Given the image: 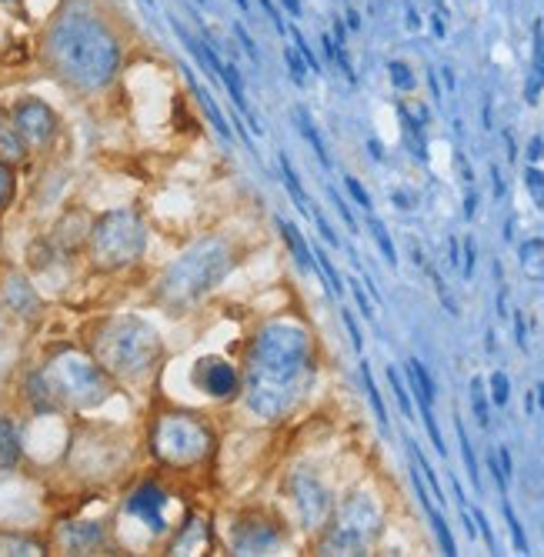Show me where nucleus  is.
Returning a JSON list of instances; mask_svg holds the SVG:
<instances>
[{"instance_id": "f257e3e1", "label": "nucleus", "mask_w": 544, "mask_h": 557, "mask_svg": "<svg viewBox=\"0 0 544 557\" xmlns=\"http://www.w3.org/2000/svg\"><path fill=\"white\" fill-rule=\"evenodd\" d=\"M40 58L67 87L94 94L114 84L124 47L114 27L94 8L84 0H67L40 34Z\"/></svg>"}, {"instance_id": "f03ea898", "label": "nucleus", "mask_w": 544, "mask_h": 557, "mask_svg": "<svg viewBox=\"0 0 544 557\" xmlns=\"http://www.w3.org/2000/svg\"><path fill=\"white\" fill-rule=\"evenodd\" d=\"M111 394L104 368L94 364L81 350H61L58 358L47 361L27 384V397L37 411H58V408H94Z\"/></svg>"}, {"instance_id": "7ed1b4c3", "label": "nucleus", "mask_w": 544, "mask_h": 557, "mask_svg": "<svg viewBox=\"0 0 544 557\" xmlns=\"http://www.w3.org/2000/svg\"><path fill=\"white\" fill-rule=\"evenodd\" d=\"M308 358H311V347H308V334L301 327L284 324V321L261 327L251 344V364H255L251 408L261 414L271 394H277V400L287 408L281 391H284V384H294V377L308 368Z\"/></svg>"}, {"instance_id": "20e7f679", "label": "nucleus", "mask_w": 544, "mask_h": 557, "mask_svg": "<svg viewBox=\"0 0 544 557\" xmlns=\"http://www.w3.org/2000/svg\"><path fill=\"white\" fill-rule=\"evenodd\" d=\"M90 350L104 371L118 377H144L161 358V341L140 318H111L94 331Z\"/></svg>"}, {"instance_id": "39448f33", "label": "nucleus", "mask_w": 544, "mask_h": 557, "mask_svg": "<svg viewBox=\"0 0 544 557\" xmlns=\"http://www.w3.org/2000/svg\"><path fill=\"white\" fill-rule=\"evenodd\" d=\"M147 247L144 221L134 211H108L90 227V261L101 271H121L134 264Z\"/></svg>"}, {"instance_id": "423d86ee", "label": "nucleus", "mask_w": 544, "mask_h": 557, "mask_svg": "<svg viewBox=\"0 0 544 557\" xmlns=\"http://www.w3.org/2000/svg\"><path fill=\"white\" fill-rule=\"evenodd\" d=\"M231 268V255L221 240H205L168 271L164 277V297L174 304H187L194 297H201L205 290H211Z\"/></svg>"}, {"instance_id": "0eeeda50", "label": "nucleus", "mask_w": 544, "mask_h": 557, "mask_svg": "<svg viewBox=\"0 0 544 557\" xmlns=\"http://www.w3.org/2000/svg\"><path fill=\"white\" fill-rule=\"evenodd\" d=\"M151 447H154V454H158L164 465H171V468H190L197 461H205L208 454L214 450V434H211L208 424L194 421L187 414H164L154 424Z\"/></svg>"}, {"instance_id": "6e6552de", "label": "nucleus", "mask_w": 544, "mask_h": 557, "mask_svg": "<svg viewBox=\"0 0 544 557\" xmlns=\"http://www.w3.org/2000/svg\"><path fill=\"white\" fill-rule=\"evenodd\" d=\"M11 117L24 137L27 147H51L58 131H61V121L54 114V108L47 104L40 97H21L17 104L11 108Z\"/></svg>"}, {"instance_id": "1a4fd4ad", "label": "nucleus", "mask_w": 544, "mask_h": 557, "mask_svg": "<svg viewBox=\"0 0 544 557\" xmlns=\"http://www.w3.org/2000/svg\"><path fill=\"white\" fill-rule=\"evenodd\" d=\"M194 384L211 397H231L237 394V371L221 358H201L194 368Z\"/></svg>"}, {"instance_id": "9d476101", "label": "nucleus", "mask_w": 544, "mask_h": 557, "mask_svg": "<svg viewBox=\"0 0 544 557\" xmlns=\"http://www.w3.org/2000/svg\"><path fill=\"white\" fill-rule=\"evenodd\" d=\"M164 508H168V494L158 484H144L140 491H134V497L127 500V511L144 518L147 524H154L158 531L164 528Z\"/></svg>"}, {"instance_id": "9b49d317", "label": "nucleus", "mask_w": 544, "mask_h": 557, "mask_svg": "<svg viewBox=\"0 0 544 557\" xmlns=\"http://www.w3.org/2000/svg\"><path fill=\"white\" fill-rule=\"evenodd\" d=\"M0 297H4V304L14 311V314H21V318H34L37 311H40V297H37V290L27 284V277H21V274H11L8 281H4V290H0Z\"/></svg>"}, {"instance_id": "f8f14e48", "label": "nucleus", "mask_w": 544, "mask_h": 557, "mask_svg": "<svg viewBox=\"0 0 544 557\" xmlns=\"http://www.w3.org/2000/svg\"><path fill=\"white\" fill-rule=\"evenodd\" d=\"M27 158V144L11 117V111L0 108V161L4 164H21Z\"/></svg>"}, {"instance_id": "ddd939ff", "label": "nucleus", "mask_w": 544, "mask_h": 557, "mask_svg": "<svg viewBox=\"0 0 544 557\" xmlns=\"http://www.w3.org/2000/svg\"><path fill=\"white\" fill-rule=\"evenodd\" d=\"M544 90V30L541 24L534 27V58H531V77L524 84V100L528 104H537V97Z\"/></svg>"}, {"instance_id": "4468645a", "label": "nucleus", "mask_w": 544, "mask_h": 557, "mask_svg": "<svg viewBox=\"0 0 544 557\" xmlns=\"http://www.w3.org/2000/svg\"><path fill=\"white\" fill-rule=\"evenodd\" d=\"M277 231H281V237L287 240L290 255L298 258V264H301L305 271H314V268H318V261H314V250L308 247V240L301 237V231L294 227L290 221H284V218H277Z\"/></svg>"}, {"instance_id": "2eb2a0df", "label": "nucleus", "mask_w": 544, "mask_h": 557, "mask_svg": "<svg viewBox=\"0 0 544 557\" xmlns=\"http://www.w3.org/2000/svg\"><path fill=\"white\" fill-rule=\"evenodd\" d=\"M104 541L101 524H71L64 531V544L71 547V554H87L90 547H97Z\"/></svg>"}, {"instance_id": "dca6fc26", "label": "nucleus", "mask_w": 544, "mask_h": 557, "mask_svg": "<svg viewBox=\"0 0 544 557\" xmlns=\"http://www.w3.org/2000/svg\"><path fill=\"white\" fill-rule=\"evenodd\" d=\"M21 461V434L11 418H0V468H14Z\"/></svg>"}, {"instance_id": "f3484780", "label": "nucleus", "mask_w": 544, "mask_h": 557, "mask_svg": "<svg viewBox=\"0 0 544 557\" xmlns=\"http://www.w3.org/2000/svg\"><path fill=\"white\" fill-rule=\"evenodd\" d=\"M184 77H187V84H190V90H194V97H197V104H201V108L208 111V117H211V124L218 127V134H221V137H231V127H227V121H224V114H221V108L214 104V94H211V90H205L201 84H197V77H194L190 71H187Z\"/></svg>"}, {"instance_id": "a211bd4d", "label": "nucleus", "mask_w": 544, "mask_h": 557, "mask_svg": "<svg viewBox=\"0 0 544 557\" xmlns=\"http://www.w3.org/2000/svg\"><path fill=\"white\" fill-rule=\"evenodd\" d=\"M408 381H411V391H415V397H418L421 404H434V394H437L434 377L428 374V368H424L418 358L408 361Z\"/></svg>"}, {"instance_id": "6ab92c4d", "label": "nucleus", "mask_w": 544, "mask_h": 557, "mask_svg": "<svg viewBox=\"0 0 544 557\" xmlns=\"http://www.w3.org/2000/svg\"><path fill=\"white\" fill-rule=\"evenodd\" d=\"M44 554V544L24 534H0V557H37Z\"/></svg>"}, {"instance_id": "aec40b11", "label": "nucleus", "mask_w": 544, "mask_h": 557, "mask_svg": "<svg viewBox=\"0 0 544 557\" xmlns=\"http://www.w3.org/2000/svg\"><path fill=\"white\" fill-rule=\"evenodd\" d=\"M281 177H284V184H287V190H290V197H294V205H298V211L311 218L314 205H311V197L305 194V187H301V181H298V174H294V168H290L287 158H281Z\"/></svg>"}, {"instance_id": "412c9836", "label": "nucleus", "mask_w": 544, "mask_h": 557, "mask_svg": "<svg viewBox=\"0 0 544 557\" xmlns=\"http://www.w3.org/2000/svg\"><path fill=\"white\" fill-rule=\"evenodd\" d=\"M408 454H411V461H415V468L421 471V478L428 481V487H431V497L437 500V504H444L448 497H444V491H441V484H437V474H434V468L428 465V458L421 454V447L415 444V441H408Z\"/></svg>"}, {"instance_id": "4be33fe9", "label": "nucleus", "mask_w": 544, "mask_h": 557, "mask_svg": "<svg viewBox=\"0 0 544 557\" xmlns=\"http://www.w3.org/2000/svg\"><path fill=\"white\" fill-rule=\"evenodd\" d=\"M298 127H301L305 140L311 144V150L318 154V161H321L324 168H331V158H327V144H324V137L318 134V127H314V121L308 117V111H298Z\"/></svg>"}, {"instance_id": "5701e85b", "label": "nucleus", "mask_w": 544, "mask_h": 557, "mask_svg": "<svg viewBox=\"0 0 544 557\" xmlns=\"http://www.w3.org/2000/svg\"><path fill=\"white\" fill-rule=\"evenodd\" d=\"M361 381H364V391H368V400H371V408H374V418L381 424V431H387V408H384V400H381V391L374 384V374H371V364L361 361Z\"/></svg>"}, {"instance_id": "b1692460", "label": "nucleus", "mask_w": 544, "mask_h": 557, "mask_svg": "<svg viewBox=\"0 0 544 557\" xmlns=\"http://www.w3.org/2000/svg\"><path fill=\"white\" fill-rule=\"evenodd\" d=\"M428 518H431V528H434V534H437V541H441V550L448 554V557H455L458 554V544H455V534H452V528H448V521L441 518V511L434 508V504H428Z\"/></svg>"}, {"instance_id": "393cba45", "label": "nucleus", "mask_w": 544, "mask_h": 557, "mask_svg": "<svg viewBox=\"0 0 544 557\" xmlns=\"http://www.w3.org/2000/svg\"><path fill=\"white\" fill-rule=\"evenodd\" d=\"M368 231H371V237L378 240V247H381V255H384V261L394 268L398 264V250H394V240L387 237V231H384V224L378 221V218H368Z\"/></svg>"}, {"instance_id": "a878e982", "label": "nucleus", "mask_w": 544, "mask_h": 557, "mask_svg": "<svg viewBox=\"0 0 544 557\" xmlns=\"http://www.w3.org/2000/svg\"><path fill=\"white\" fill-rule=\"evenodd\" d=\"M455 428H458V441H461V454H465V465H468L471 484H474V491L481 494V471H478V458H474V447H471V441H468V431H465V424H461V421H455Z\"/></svg>"}, {"instance_id": "bb28decb", "label": "nucleus", "mask_w": 544, "mask_h": 557, "mask_svg": "<svg viewBox=\"0 0 544 557\" xmlns=\"http://www.w3.org/2000/svg\"><path fill=\"white\" fill-rule=\"evenodd\" d=\"M524 187H528V194L534 200V208L544 211V171L537 164H528L524 168Z\"/></svg>"}, {"instance_id": "cd10ccee", "label": "nucleus", "mask_w": 544, "mask_h": 557, "mask_svg": "<svg viewBox=\"0 0 544 557\" xmlns=\"http://www.w3.org/2000/svg\"><path fill=\"white\" fill-rule=\"evenodd\" d=\"M387 381H391V391H394V397H398V404H401V414L411 421V418H415V400H411V391L401 384V374L394 371V368H387Z\"/></svg>"}, {"instance_id": "c85d7f7f", "label": "nucleus", "mask_w": 544, "mask_h": 557, "mask_svg": "<svg viewBox=\"0 0 544 557\" xmlns=\"http://www.w3.org/2000/svg\"><path fill=\"white\" fill-rule=\"evenodd\" d=\"M471 408H474L478 424L487 428V424H491V411H487V394H484V381H481V377L471 381Z\"/></svg>"}, {"instance_id": "c756f323", "label": "nucleus", "mask_w": 544, "mask_h": 557, "mask_svg": "<svg viewBox=\"0 0 544 557\" xmlns=\"http://www.w3.org/2000/svg\"><path fill=\"white\" fill-rule=\"evenodd\" d=\"M387 77H391V84L398 87V90H415V84H418V77L411 74V67L405 61H391L387 64Z\"/></svg>"}, {"instance_id": "7c9ffc66", "label": "nucleus", "mask_w": 544, "mask_h": 557, "mask_svg": "<svg viewBox=\"0 0 544 557\" xmlns=\"http://www.w3.org/2000/svg\"><path fill=\"white\" fill-rule=\"evenodd\" d=\"M14 190H17L14 171H11V164H4V161H0V211H8V208H11V200H14Z\"/></svg>"}, {"instance_id": "2f4dec72", "label": "nucleus", "mask_w": 544, "mask_h": 557, "mask_svg": "<svg viewBox=\"0 0 544 557\" xmlns=\"http://www.w3.org/2000/svg\"><path fill=\"white\" fill-rule=\"evenodd\" d=\"M314 261H318V271H321V277L327 281L331 294H341V290H344V284H341V277H337V271H334L331 258L324 255V250H321V247H314Z\"/></svg>"}, {"instance_id": "473e14b6", "label": "nucleus", "mask_w": 544, "mask_h": 557, "mask_svg": "<svg viewBox=\"0 0 544 557\" xmlns=\"http://www.w3.org/2000/svg\"><path fill=\"white\" fill-rule=\"evenodd\" d=\"M505 508V521H508V531H511V541H515V550L518 554H528V537H524V528H521V521H518V515H515V508L505 500L502 504Z\"/></svg>"}, {"instance_id": "72a5a7b5", "label": "nucleus", "mask_w": 544, "mask_h": 557, "mask_svg": "<svg viewBox=\"0 0 544 557\" xmlns=\"http://www.w3.org/2000/svg\"><path fill=\"white\" fill-rule=\"evenodd\" d=\"M418 408H421V421H424V428H428V434H431V444H434V450L441 454H448V447H444V437H441V431H437V421H434V411H431V404H421L418 400Z\"/></svg>"}, {"instance_id": "f704fd0d", "label": "nucleus", "mask_w": 544, "mask_h": 557, "mask_svg": "<svg viewBox=\"0 0 544 557\" xmlns=\"http://www.w3.org/2000/svg\"><path fill=\"white\" fill-rule=\"evenodd\" d=\"M487 384H491V400L498 404V408H505L508 397H511V381H508V374H505V371H494Z\"/></svg>"}, {"instance_id": "c9c22d12", "label": "nucleus", "mask_w": 544, "mask_h": 557, "mask_svg": "<svg viewBox=\"0 0 544 557\" xmlns=\"http://www.w3.org/2000/svg\"><path fill=\"white\" fill-rule=\"evenodd\" d=\"M284 58H287V64H290V77H294V84H305V77H308V64H305V58L298 54L294 47H284Z\"/></svg>"}, {"instance_id": "e433bc0d", "label": "nucleus", "mask_w": 544, "mask_h": 557, "mask_svg": "<svg viewBox=\"0 0 544 557\" xmlns=\"http://www.w3.org/2000/svg\"><path fill=\"white\" fill-rule=\"evenodd\" d=\"M290 37H294V44H298V47H294V50H298V54L305 58V64L311 67V74H321V64H318V58H314V50H311V44L298 34V30H290Z\"/></svg>"}, {"instance_id": "4c0bfd02", "label": "nucleus", "mask_w": 544, "mask_h": 557, "mask_svg": "<svg viewBox=\"0 0 544 557\" xmlns=\"http://www.w3.org/2000/svg\"><path fill=\"white\" fill-rule=\"evenodd\" d=\"M327 194H331V205L337 208V214L344 218V224L351 227V234H358V221H355V214H351V208H348V200H344V197H341V194H337L334 187H331Z\"/></svg>"}, {"instance_id": "58836bf2", "label": "nucleus", "mask_w": 544, "mask_h": 557, "mask_svg": "<svg viewBox=\"0 0 544 557\" xmlns=\"http://www.w3.org/2000/svg\"><path fill=\"white\" fill-rule=\"evenodd\" d=\"M344 187H348V194L358 200V208H364V211H371V208H374V205H371V194L361 187V181H358V177H344Z\"/></svg>"}, {"instance_id": "ea45409f", "label": "nucleus", "mask_w": 544, "mask_h": 557, "mask_svg": "<svg viewBox=\"0 0 544 557\" xmlns=\"http://www.w3.org/2000/svg\"><path fill=\"white\" fill-rule=\"evenodd\" d=\"M471 521L478 524V531L484 534V541H487V547L498 554V541H494V531H491V524H487V518H484V511L481 508H471Z\"/></svg>"}, {"instance_id": "a19ab883", "label": "nucleus", "mask_w": 544, "mask_h": 557, "mask_svg": "<svg viewBox=\"0 0 544 557\" xmlns=\"http://www.w3.org/2000/svg\"><path fill=\"white\" fill-rule=\"evenodd\" d=\"M341 321H344V327H348V334H351V344H355V350L361 354V350H364V337H361V327H358L355 314H351V311H341Z\"/></svg>"}, {"instance_id": "79ce46f5", "label": "nucleus", "mask_w": 544, "mask_h": 557, "mask_svg": "<svg viewBox=\"0 0 544 557\" xmlns=\"http://www.w3.org/2000/svg\"><path fill=\"white\" fill-rule=\"evenodd\" d=\"M544 255V240H528L521 244V264H531Z\"/></svg>"}, {"instance_id": "37998d69", "label": "nucleus", "mask_w": 544, "mask_h": 557, "mask_svg": "<svg viewBox=\"0 0 544 557\" xmlns=\"http://www.w3.org/2000/svg\"><path fill=\"white\" fill-rule=\"evenodd\" d=\"M311 218H314V224H318V231H321V234H324V240H327V244H331V247H341V240H337V234H334V231H331V224H327V221H324V214H321V211H318V208H314V211H311Z\"/></svg>"}, {"instance_id": "c03bdc74", "label": "nucleus", "mask_w": 544, "mask_h": 557, "mask_svg": "<svg viewBox=\"0 0 544 557\" xmlns=\"http://www.w3.org/2000/svg\"><path fill=\"white\" fill-rule=\"evenodd\" d=\"M461 264H465V277H471L474 274V264H478V247H474L471 237L465 240V261Z\"/></svg>"}, {"instance_id": "a18cd8bd", "label": "nucleus", "mask_w": 544, "mask_h": 557, "mask_svg": "<svg viewBox=\"0 0 544 557\" xmlns=\"http://www.w3.org/2000/svg\"><path fill=\"white\" fill-rule=\"evenodd\" d=\"M351 294H355V300H358V308H361V314H364L368 321H374V308H371V300L364 297V290L358 287V281H351Z\"/></svg>"}, {"instance_id": "49530a36", "label": "nucleus", "mask_w": 544, "mask_h": 557, "mask_svg": "<svg viewBox=\"0 0 544 557\" xmlns=\"http://www.w3.org/2000/svg\"><path fill=\"white\" fill-rule=\"evenodd\" d=\"M544 161V137H531L528 140V164H541Z\"/></svg>"}, {"instance_id": "de8ad7c7", "label": "nucleus", "mask_w": 544, "mask_h": 557, "mask_svg": "<svg viewBox=\"0 0 544 557\" xmlns=\"http://www.w3.org/2000/svg\"><path fill=\"white\" fill-rule=\"evenodd\" d=\"M234 34L240 37V44H244V50H247V54H251L255 61H261V54H258V47H255V40H251V37H247V30H244L240 24H234Z\"/></svg>"}, {"instance_id": "09e8293b", "label": "nucleus", "mask_w": 544, "mask_h": 557, "mask_svg": "<svg viewBox=\"0 0 544 557\" xmlns=\"http://www.w3.org/2000/svg\"><path fill=\"white\" fill-rule=\"evenodd\" d=\"M391 200H394V208H401V211L418 208V200H415L411 194H401V190H394V194H391Z\"/></svg>"}, {"instance_id": "8fccbe9b", "label": "nucleus", "mask_w": 544, "mask_h": 557, "mask_svg": "<svg viewBox=\"0 0 544 557\" xmlns=\"http://www.w3.org/2000/svg\"><path fill=\"white\" fill-rule=\"evenodd\" d=\"M515 341H518L521 350H528V331H524V318L521 314H515Z\"/></svg>"}, {"instance_id": "3c124183", "label": "nucleus", "mask_w": 544, "mask_h": 557, "mask_svg": "<svg viewBox=\"0 0 544 557\" xmlns=\"http://www.w3.org/2000/svg\"><path fill=\"white\" fill-rule=\"evenodd\" d=\"M491 184H494V197H505V194H508V190H505V177H502L498 168H491Z\"/></svg>"}, {"instance_id": "603ef678", "label": "nucleus", "mask_w": 544, "mask_h": 557, "mask_svg": "<svg viewBox=\"0 0 544 557\" xmlns=\"http://www.w3.org/2000/svg\"><path fill=\"white\" fill-rule=\"evenodd\" d=\"M478 214V194L471 190L468 197H465V218H474Z\"/></svg>"}, {"instance_id": "864d4df0", "label": "nucleus", "mask_w": 544, "mask_h": 557, "mask_svg": "<svg viewBox=\"0 0 544 557\" xmlns=\"http://www.w3.org/2000/svg\"><path fill=\"white\" fill-rule=\"evenodd\" d=\"M281 4L287 8L290 17H301V0H281Z\"/></svg>"}, {"instance_id": "5fc2aeb1", "label": "nucleus", "mask_w": 544, "mask_h": 557, "mask_svg": "<svg viewBox=\"0 0 544 557\" xmlns=\"http://www.w3.org/2000/svg\"><path fill=\"white\" fill-rule=\"evenodd\" d=\"M448 261H452V268H458V264H461V244H458L455 237H452V258H448Z\"/></svg>"}, {"instance_id": "6e6d98bb", "label": "nucleus", "mask_w": 544, "mask_h": 557, "mask_svg": "<svg viewBox=\"0 0 544 557\" xmlns=\"http://www.w3.org/2000/svg\"><path fill=\"white\" fill-rule=\"evenodd\" d=\"M368 150H371V158H374V161H381V158H384V150H381V144H378V140H368Z\"/></svg>"}, {"instance_id": "4d7b16f0", "label": "nucleus", "mask_w": 544, "mask_h": 557, "mask_svg": "<svg viewBox=\"0 0 544 557\" xmlns=\"http://www.w3.org/2000/svg\"><path fill=\"white\" fill-rule=\"evenodd\" d=\"M237 4H240V11H247V0H237Z\"/></svg>"}, {"instance_id": "13d9d810", "label": "nucleus", "mask_w": 544, "mask_h": 557, "mask_svg": "<svg viewBox=\"0 0 544 557\" xmlns=\"http://www.w3.org/2000/svg\"><path fill=\"white\" fill-rule=\"evenodd\" d=\"M147 4H154V0H147Z\"/></svg>"}]
</instances>
